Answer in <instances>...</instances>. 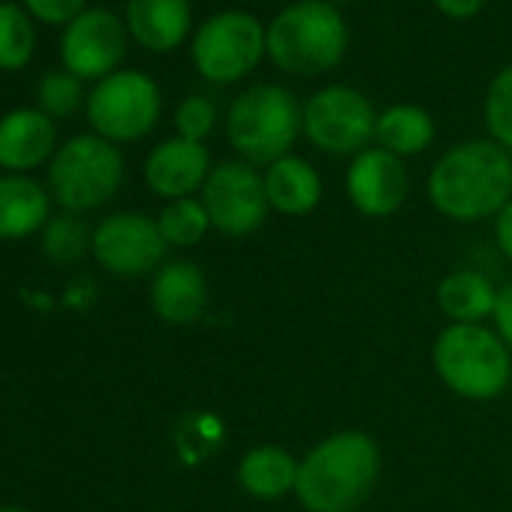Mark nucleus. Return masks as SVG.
Returning <instances> with one entry per match:
<instances>
[{"instance_id": "obj_20", "label": "nucleus", "mask_w": 512, "mask_h": 512, "mask_svg": "<svg viewBox=\"0 0 512 512\" xmlns=\"http://www.w3.org/2000/svg\"><path fill=\"white\" fill-rule=\"evenodd\" d=\"M299 458L281 446H256L238 461V485L256 500H278L296 491Z\"/></svg>"}, {"instance_id": "obj_19", "label": "nucleus", "mask_w": 512, "mask_h": 512, "mask_svg": "<svg viewBox=\"0 0 512 512\" xmlns=\"http://www.w3.org/2000/svg\"><path fill=\"white\" fill-rule=\"evenodd\" d=\"M46 223V187L28 175H0V238H28Z\"/></svg>"}, {"instance_id": "obj_16", "label": "nucleus", "mask_w": 512, "mask_h": 512, "mask_svg": "<svg viewBox=\"0 0 512 512\" xmlns=\"http://www.w3.org/2000/svg\"><path fill=\"white\" fill-rule=\"evenodd\" d=\"M55 124L40 109H16L0 118V166L28 172L55 151Z\"/></svg>"}, {"instance_id": "obj_24", "label": "nucleus", "mask_w": 512, "mask_h": 512, "mask_svg": "<svg viewBox=\"0 0 512 512\" xmlns=\"http://www.w3.org/2000/svg\"><path fill=\"white\" fill-rule=\"evenodd\" d=\"M91 244H94V232H88L85 220L79 214H70V211L52 217L43 229V250L58 266L79 263L82 256L91 250Z\"/></svg>"}, {"instance_id": "obj_34", "label": "nucleus", "mask_w": 512, "mask_h": 512, "mask_svg": "<svg viewBox=\"0 0 512 512\" xmlns=\"http://www.w3.org/2000/svg\"><path fill=\"white\" fill-rule=\"evenodd\" d=\"M338 4H350V0H338Z\"/></svg>"}, {"instance_id": "obj_12", "label": "nucleus", "mask_w": 512, "mask_h": 512, "mask_svg": "<svg viewBox=\"0 0 512 512\" xmlns=\"http://www.w3.org/2000/svg\"><path fill=\"white\" fill-rule=\"evenodd\" d=\"M127 25L109 10H85L76 16L61 40V58L76 79H106L118 73L127 55Z\"/></svg>"}, {"instance_id": "obj_14", "label": "nucleus", "mask_w": 512, "mask_h": 512, "mask_svg": "<svg viewBox=\"0 0 512 512\" xmlns=\"http://www.w3.org/2000/svg\"><path fill=\"white\" fill-rule=\"evenodd\" d=\"M208 175H211L208 148L202 142H190V139H181V136L157 145L145 160L148 187L157 196L169 199V202L187 199L196 190H202Z\"/></svg>"}, {"instance_id": "obj_4", "label": "nucleus", "mask_w": 512, "mask_h": 512, "mask_svg": "<svg viewBox=\"0 0 512 512\" xmlns=\"http://www.w3.org/2000/svg\"><path fill=\"white\" fill-rule=\"evenodd\" d=\"M269 55L284 73L317 76L341 64L347 25L332 0H299L269 25Z\"/></svg>"}, {"instance_id": "obj_5", "label": "nucleus", "mask_w": 512, "mask_h": 512, "mask_svg": "<svg viewBox=\"0 0 512 512\" xmlns=\"http://www.w3.org/2000/svg\"><path fill=\"white\" fill-rule=\"evenodd\" d=\"M305 109L281 85H253L229 109L226 133L232 148L253 166L287 157L302 133Z\"/></svg>"}, {"instance_id": "obj_32", "label": "nucleus", "mask_w": 512, "mask_h": 512, "mask_svg": "<svg viewBox=\"0 0 512 512\" xmlns=\"http://www.w3.org/2000/svg\"><path fill=\"white\" fill-rule=\"evenodd\" d=\"M434 4L446 19H473L485 7V0H434Z\"/></svg>"}, {"instance_id": "obj_21", "label": "nucleus", "mask_w": 512, "mask_h": 512, "mask_svg": "<svg viewBox=\"0 0 512 512\" xmlns=\"http://www.w3.org/2000/svg\"><path fill=\"white\" fill-rule=\"evenodd\" d=\"M497 293L500 290L488 275L476 269H458L437 284V308L452 323H482L485 317H494Z\"/></svg>"}, {"instance_id": "obj_13", "label": "nucleus", "mask_w": 512, "mask_h": 512, "mask_svg": "<svg viewBox=\"0 0 512 512\" xmlns=\"http://www.w3.org/2000/svg\"><path fill=\"white\" fill-rule=\"evenodd\" d=\"M410 193V175L401 157L386 148H365L347 169V196L365 217L395 214Z\"/></svg>"}, {"instance_id": "obj_27", "label": "nucleus", "mask_w": 512, "mask_h": 512, "mask_svg": "<svg viewBox=\"0 0 512 512\" xmlns=\"http://www.w3.org/2000/svg\"><path fill=\"white\" fill-rule=\"evenodd\" d=\"M37 100H40V112H46L49 118H70L82 106V79H76L67 70L49 73L40 82Z\"/></svg>"}, {"instance_id": "obj_30", "label": "nucleus", "mask_w": 512, "mask_h": 512, "mask_svg": "<svg viewBox=\"0 0 512 512\" xmlns=\"http://www.w3.org/2000/svg\"><path fill=\"white\" fill-rule=\"evenodd\" d=\"M494 326L503 344L512 350V281L497 293V308H494Z\"/></svg>"}, {"instance_id": "obj_22", "label": "nucleus", "mask_w": 512, "mask_h": 512, "mask_svg": "<svg viewBox=\"0 0 512 512\" xmlns=\"http://www.w3.org/2000/svg\"><path fill=\"white\" fill-rule=\"evenodd\" d=\"M374 139L380 142V148L392 151L395 157L422 154L434 142V118L422 106H413V103L389 106L377 118Z\"/></svg>"}, {"instance_id": "obj_11", "label": "nucleus", "mask_w": 512, "mask_h": 512, "mask_svg": "<svg viewBox=\"0 0 512 512\" xmlns=\"http://www.w3.org/2000/svg\"><path fill=\"white\" fill-rule=\"evenodd\" d=\"M166 247L169 244L163 241L157 220L136 211H118L100 220V226L94 229L91 253L106 272L121 278H139L163 263Z\"/></svg>"}, {"instance_id": "obj_10", "label": "nucleus", "mask_w": 512, "mask_h": 512, "mask_svg": "<svg viewBox=\"0 0 512 512\" xmlns=\"http://www.w3.org/2000/svg\"><path fill=\"white\" fill-rule=\"evenodd\" d=\"M202 205L208 211L211 229L223 235H250L269 217L266 181L250 163L232 160L211 169L202 187Z\"/></svg>"}, {"instance_id": "obj_25", "label": "nucleus", "mask_w": 512, "mask_h": 512, "mask_svg": "<svg viewBox=\"0 0 512 512\" xmlns=\"http://www.w3.org/2000/svg\"><path fill=\"white\" fill-rule=\"evenodd\" d=\"M157 226H160V235L169 247H190V244H199L205 238V232L211 229V220H208L202 199L187 196V199L169 202L160 211Z\"/></svg>"}, {"instance_id": "obj_6", "label": "nucleus", "mask_w": 512, "mask_h": 512, "mask_svg": "<svg viewBox=\"0 0 512 512\" xmlns=\"http://www.w3.org/2000/svg\"><path fill=\"white\" fill-rule=\"evenodd\" d=\"M124 181V157L103 136H73L49 166L52 196L64 211L82 214L106 205Z\"/></svg>"}, {"instance_id": "obj_3", "label": "nucleus", "mask_w": 512, "mask_h": 512, "mask_svg": "<svg viewBox=\"0 0 512 512\" xmlns=\"http://www.w3.org/2000/svg\"><path fill=\"white\" fill-rule=\"evenodd\" d=\"M434 371L455 395L491 401L509 389L512 359L503 338L482 323H452L434 341Z\"/></svg>"}, {"instance_id": "obj_8", "label": "nucleus", "mask_w": 512, "mask_h": 512, "mask_svg": "<svg viewBox=\"0 0 512 512\" xmlns=\"http://www.w3.org/2000/svg\"><path fill=\"white\" fill-rule=\"evenodd\" d=\"M266 28L256 22L250 13L229 10L220 16H211L193 40V64L196 70L217 85H229L244 79L256 70L269 52Z\"/></svg>"}, {"instance_id": "obj_28", "label": "nucleus", "mask_w": 512, "mask_h": 512, "mask_svg": "<svg viewBox=\"0 0 512 512\" xmlns=\"http://www.w3.org/2000/svg\"><path fill=\"white\" fill-rule=\"evenodd\" d=\"M214 121H217V112H214V103L205 100V97H187L178 112H175V127H178V136L181 139H190V142H202L211 130H214Z\"/></svg>"}, {"instance_id": "obj_23", "label": "nucleus", "mask_w": 512, "mask_h": 512, "mask_svg": "<svg viewBox=\"0 0 512 512\" xmlns=\"http://www.w3.org/2000/svg\"><path fill=\"white\" fill-rule=\"evenodd\" d=\"M37 49L31 16L16 4H0V70H25Z\"/></svg>"}, {"instance_id": "obj_33", "label": "nucleus", "mask_w": 512, "mask_h": 512, "mask_svg": "<svg viewBox=\"0 0 512 512\" xmlns=\"http://www.w3.org/2000/svg\"><path fill=\"white\" fill-rule=\"evenodd\" d=\"M0 512H25V509H13V506H7V509H0Z\"/></svg>"}, {"instance_id": "obj_17", "label": "nucleus", "mask_w": 512, "mask_h": 512, "mask_svg": "<svg viewBox=\"0 0 512 512\" xmlns=\"http://www.w3.org/2000/svg\"><path fill=\"white\" fill-rule=\"evenodd\" d=\"M127 31L148 52H172L190 34V0H127Z\"/></svg>"}, {"instance_id": "obj_18", "label": "nucleus", "mask_w": 512, "mask_h": 512, "mask_svg": "<svg viewBox=\"0 0 512 512\" xmlns=\"http://www.w3.org/2000/svg\"><path fill=\"white\" fill-rule=\"evenodd\" d=\"M266 181V196H269V205L281 214H290V217H302V214H311L317 205H320V196H323V181L317 175V169L302 160V157H281L269 166V172L263 175Z\"/></svg>"}, {"instance_id": "obj_9", "label": "nucleus", "mask_w": 512, "mask_h": 512, "mask_svg": "<svg viewBox=\"0 0 512 512\" xmlns=\"http://www.w3.org/2000/svg\"><path fill=\"white\" fill-rule=\"evenodd\" d=\"M305 136L326 154H362L377 133V115L365 94L347 85L317 91L305 103Z\"/></svg>"}, {"instance_id": "obj_7", "label": "nucleus", "mask_w": 512, "mask_h": 512, "mask_svg": "<svg viewBox=\"0 0 512 512\" xmlns=\"http://www.w3.org/2000/svg\"><path fill=\"white\" fill-rule=\"evenodd\" d=\"M160 88L139 70L106 76L88 97V121L109 142H136L160 121Z\"/></svg>"}, {"instance_id": "obj_29", "label": "nucleus", "mask_w": 512, "mask_h": 512, "mask_svg": "<svg viewBox=\"0 0 512 512\" xmlns=\"http://www.w3.org/2000/svg\"><path fill=\"white\" fill-rule=\"evenodd\" d=\"M31 16L46 25H70L76 16L85 13V0H25Z\"/></svg>"}, {"instance_id": "obj_1", "label": "nucleus", "mask_w": 512, "mask_h": 512, "mask_svg": "<svg viewBox=\"0 0 512 512\" xmlns=\"http://www.w3.org/2000/svg\"><path fill=\"white\" fill-rule=\"evenodd\" d=\"M431 205L461 223L497 217L512 199V160L497 142L473 139L449 148L428 175Z\"/></svg>"}, {"instance_id": "obj_2", "label": "nucleus", "mask_w": 512, "mask_h": 512, "mask_svg": "<svg viewBox=\"0 0 512 512\" xmlns=\"http://www.w3.org/2000/svg\"><path fill=\"white\" fill-rule=\"evenodd\" d=\"M380 446L365 431H338L302 461L296 497L308 512H356L380 479Z\"/></svg>"}, {"instance_id": "obj_15", "label": "nucleus", "mask_w": 512, "mask_h": 512, "mask_svg": "<svg viewBox=\"0 0 512 512\" xmlns=\"http://www.w3.org/2000/svg\"><path fill=\"white\" fill-rule=\"evenodd\" d=\"M208 305V281L196 263H166L151 284V308L172 326H187L202 317Z\"/></svg>"}, {"instance_id": "obj_26", "label": "nucleus", "mask_w": 512, "mask_h": 512, "mask_svg": "<svg viewBox=\"0 0 512 512\" xmlns=\"http://www.w3.org/2000/svg\"><path fill=\"white\" fill-rule=\"evenodd\" d=\"M485 124L503 151H512V64L503 67L485 94Z\"/></svg>"}, {"instance_id": "obj_31", "label": "nucleus", "mask_w": 512, "mask_h": 512, "mask_svg": "<svg viewBox=\"0 0 512 512\" xmlns=\"http://www.w3.org/2000/svg\"><path fill=\"white\" fill-rule=\"evenodd\" d=\"M494 238H497V247L503 250V256L512 263V199L503 205V211L494 220Z\"/></svg>"}]
</instances>
